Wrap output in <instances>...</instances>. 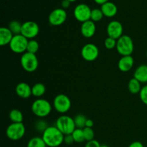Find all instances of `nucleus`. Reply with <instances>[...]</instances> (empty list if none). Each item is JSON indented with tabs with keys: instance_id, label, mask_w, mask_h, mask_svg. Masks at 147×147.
I'll return each instance as SVG.
<instances>
[{
	"instance_id": "423d86ee",
	"label": "nucleus",
	"mask_w": 147,
	"mask_h": 147,
	"mask_svg": "<svg viewBox=\"0 0 147 147\" xmlns=\"http://www.w3.org/2000/svg\"><path fill=\"white\" fill-rule=\"evenodd\" d=\"M26 129L23 123H11L6 129L7 138L11 141H18L24 137Z\"/></svg>"
},
{
	"instance_id": "58836bf2",
	"label": "nucleus",
	"mask_w": 147,
	"mask_h": 147,
	"mask_svg": "<svg viewBox=\"0 0 147 147\" xmlns=\"http://www.w3.org/2000/svg\"><path fill=\"white\" fill-rule=\"evenodd\" d=\"M100 147H109V146H107V145H101Z\"/></svg>"
},
{
	"instance_id": "c9c22d12",
	"label": "nucleus",
	"mask_w": 147,
	"mask_h": 147,
	"mask_svg": "<svg viewBox=\"0 0 147 147\" xmlns=\"http://www.w3.org/2000/svg\"><path fill=\"white\" fill-rule=\"evenodd\" d=\"M129 147H144V144L140 142H134L129 145Z\"/></svg>"
},
{
	"instance_id": "2f4dec72",
	"label": "nucleus",
	"mask_w": 147,
	"mask_h": 147,
	"mask_svg": "<svg viewBox=\"0 0 147 147\" xmlns=\"http://www.w3.org/2000/svg\"><path fill=\"white\" fill-rule=\"evenodd\" d=\"M139 97H140L142 103L147 106V85L142 87V90L139 93Z\"/></svg>"
},
{
	"instance_id": "20e7f679",
	"label": "nucleus",
	"mask_w": 147,
	"mask_h": 147,
	"mask_svg": "<svg viewBox=\"0 0 147 147\" xmlns=\"http://www.w3.org/2000/svg\"><path fill=\"white\" fill-rule=\"evenodd\" d=\"M55 126L64 135L71 134L76 129L74 119L67 115H62L57 119Z\"/></svg>"
},
{
	"instance_id": "aec40b11",
	"label": "nucleus",
	"mask_w": 147,
	"mask_h": 147,
	"mask_svg": "<svg viewBox=\"0 0 147 147\" xmlns=\"http://www.w3.org/2000/svg\"><path fill=\"white\" fill-rule=\"evenodd\" d=\"M142 83L136 80L134 78H132L130 79L128 83V89H129V92L132 94H137V93H140L141 90H142Z\"/></svg>"
},
{
	"instance_id": "6ab92c4d",
	"label": "nucleus",
	"mask_w": 147,
	"mask_h": 147,
	"mask_svg": "<svg viewBox=\"0 0 147 147\" xmlns=\"http://www.w3.org/2000/svg\"><path fill=\"white\" fill-rule=\"evenodd\" d=\"M134 78L141 83H147V65L143 64L136 68L134 73Z\"/></svg>"
},
{
	"instance_id": "473e14b6",
	"label": "nucleus",
	"mask_w": 147,
	"mask_h": 147,
	"mask_svg": "<svg viewBox=\"0 0 147 147\" xmlns=\"http://www.w3.org/2000/svg\"><path fill=\"white\" fill-rule=\"evenodd\" d=\"M75 142L74 139L73 137V135L67 134L64 135V143L67 145H71Z\"/></svg>"
},
{
	"instance_id": "ea45409f",
	"label": "nucleus",
	"mask_w": 147,
	"mask_h": 147,
	"mask_svg": "<svg viewBox=\"0 0 147 147\" xmlns=\"http://www.w3.org/2000/svg\"><path fill=\"white\" fill-rule=\"evenodd\" d=\"M68 1H70V2H74V1H77V0H68Z\"/></svg>"
},
{
	"instance_id": "9b49d317",
	"label": "nucleus",
	"mask_w": 147,
	"mask_h": 147,
	"mask_svg": "<svg viewBox=\"0 0 147 147\" xmlns=\"http://www.w3.org/2000/svg\"><path fill=\"white\" fill-rule=\"evenodd\" d=\"M67 17L65 9L63 8L55 9L49 14L48 22L53 26H60L64 24L67 20Z\"/></svg>"
},
{
	"instance_id": "6e6552de",
	"label": "nucleus",
	"mask_w": 147,
	"mask_h": 147,
	"mask_svg": "<svg viewBox=\"0 0 147 147\" xmlns=\"http://www.w3.org/2000/svg\"><path fill=\"white\" fill-rule=\"evenodd\" d=\"M53 105L56 111L64 114L71 108V100L66 95L58 94L55 97Z\"/></svg>"
},
{
	"instance_id": "7ed1b4c3",
	"label": "nucleus",
	"mask_w": 147,
	"mask_h": 147,
	"mask_svg": "<svg viewBox=\"0 0 147 147\" xmlns=\"http://www.w3.org/2000/svg\"><path fill=\"white\" fill-rule=\"evenodd\" d=\"M116 50L121 56L131 55L134 50V45L131 37L126 34H123L117 40Z\"/></svg>"
},
{
	"instance_id": "a878e982",
	"label": "nucleus",
	"mask_w": 147,
	"mask_h": 147,
	"mask_svg": "<svg viewBox=\"0 0 147 147\" xmlns=\"http://www.w3.org/2000/svg\"><path fill=\"white\" fill-rule=\"evenodd\" d=\"M73 137L76 143H83L86 141L83 133V129H78L76 128L74 131L72 133Z\"/></svg>"
},
{
	"instance_id": "9d476101",
	"label": "nucleus",
	"mask_w": 147,
	"mask_h": 147,
	"mask_svg": "<svg viewBox=\"0 0 147 147\" xmlns=\"http://www.w3.org/2000/svg\"><path fill=\"white\" fill-rule=\"evenodd\" d=\"M91 11L92 9L88 4L82 3L75 7L73 14L76 20L83 23L90 20Z\"/></svg>"
},
{
	"instance_id": "39448f33",
	"label": "nucleus",
	"mask_w": 147,
	"mask_h": 147,
	"mask_svg": "<svg viewBox=\"0 0 147 147\" xmlns=\"http://www.w3.org/2000/svg\"><path fill=\"white\" fill-rule=\"evenodd\" d=\"M20 64L23 70L27 73H33L37 69L39 65L38 58L36 54L30 53H23L20 58Z\"/></svg>"
},
{
	"instance_id": "7c9ffc66",
	"label": "nucleus",
	"mask_w": 147,
	"mask_h": 147,
	"mask_svg": "<svg viewBox=\"0 0 147 147\" xmlns=\"http://www.w3.org/2000/svg\"><path fill=\"white\" fill-rule=\"evenodd\" d=\"M48 124L46 121L43 120H39L38 121L36 122L35 123V129L37 131L39 132H43L47 129V128L48 127Z\"/></svg>"
},
{
	"instance_id": "c85d7f7f",
	"label": "nucleus",
	"mask_w": 147,
	"mask_h": 147,
	"mask_svg": "<svg viewBox=\"0 0 147 147\" xmlns=\"http://www.w3.org/2000/svg\"><path fill=\"white\" fill-rule=\"evenodd\" d=\"M83 133H84L85 139H86V142H89V141H91L94 139L95 133L92 128L85 127L83 129Z\"/></svg>"
},
{
	"instance_id": "cd10ccee",
	"label": "nucleus",
	"mask_w": 147,
	"mask_h": 147,
	"mask_svg": "<svg viewBox=\"0 0 147 147\" xmlns=\"http://www.w3.org/2000/svg\"><path fill=\"white\" fill-rule=\"evenodd\" d=\"M104 17L103 12L100 9H93L91 11V15H90V20L94 22H100Z\"/></svg>"
},
{
	"instance_id": "b1692460",
	"label": "nucleus",
	"mask_w": 147,
	"mask_h": 147,
	"mask_svg": "<svg viewBox=\"0 0 147 147\" xmlns=\"http://www.w3.org/2000/svg\"><path fill=\"white\" fill-rule=\"evenodd\" d=\"M27 147H47L45 143L42 138L40 136H35L30 139L27 143Z\"/></svg>"
},
{
	"instance_id": "bb28decb",
	"label": "nucleus",
	"mask_w": 147,
	"mask_h": 147,
	"mask_svg": "<svg viewBox=\"0 0 147 147\" xmlns=\"http://www.w3.org/2000/svg\"><path fill=\"white\" fill-rule=\"evenodd\" d=\"M39 48H40V45H39V42L37 40H34V39L29 40L27 47V53L36 54L39 50Z\"/></svg>"
},
{
	"instance_id": "f03ea898",
	"label": "nucleus",
	"mask_w": 147,
	"mask_h": 147,
	"mask_svg": "<svg viewBox=\"0 0 147 147\" xmlns=\"http://www.w3.org/2000/svg\"><path fill=\"white\" fill-rule=\"evenodd\" d=\"M32 112L34 116L42 119L47 117L52 111V105L44 98H37L33 101L31 106Z\"/></svg>"
},
{
	"instance_id": "a19ab883",
	"label": "nucleus",
	"mask_w": 147,
	"mask_h": 147,
	"mask_svg": "<svg viewBox=\"0 0 147 147\" xmlns=\"http://www.w3.org/2000/svg\"><path fill=\"white\" fill-rule=\"evenodd\" d=\"M146 57H147V52H146Z\"/></svg>"
},
{
	"instance_id": "dca6fc26",
	"label": "nucleus",
	"mask_w": 147,
	"mask_h": 147,
	"mask_svg": "<svg viewBox=\"0 0 147 147\" xmlns=\"http://www.w3.org/2000/svg\"><path fill=\"white\" fill-rule=\"evenodd\" d=\"M134 64V60L131 55L122 56L118 62V68L121 72H129Z\"/></svg>"
},
{
	"instance_id": "f3484780",
	"label": "nucleus",
	"mask_w": 147,
	"mask_h": 147,
	"mask_svg": "<svg viewBox=\"0 0 147 147\" xmlns=\"http://www.w3.org/2000/svg\"><path fill=\"white\" fill-rule=\"evenodd\" d=\"M100 9H101L103 15L106 17H109V18H111V17L116 16L118 12L117 6L114 3L110 1L101 5Z\"/></svg>"
},
{
	"instance_id": "4c0bfd02",
	"label": "nucleus",
	"mask_w": 147,
	"mask_h": 147,
	"mask_svg": "<svg viewBox=\"0 0 147 147\" xmlns=\"http://www.w3.org/2000/svg\"><path fill=\"white\" fill-rule=\"evenodd\" d=\"M95 2L98 4H100V5H103L105 3L109 1V0H94Z\"/></svg>"
},
{
	"instance_id": "c756f323",
	"label": "nucleus",
	"mask_w": 147,
	"mask_h": 147,
	"mask_svg": "<svg viewBox=\"0 0 147 147\" xmlns=\"http://www.w3.org/2000/svg\"><path fill=\"white\" fill-rule=\"evenodd\" d=\"M116 43H117V40L110 37H108L104 41V45L105 47L108 50H113V48H116Z\"/></svg>"
},
{
	"instance_id": "ddd939ff",
	"label": "nucleus",
	"mask_w": 147,
	"mask_h": 147,
	"mask_svg": "<svg viewBox=\"0 0 147 147\" xmlns=\"http://www.w3.org/2000/svg\"><path fill=\"white\" fill-rule=\"evenodd\" d=\"M106 32L108 37L115 39L117 40L123 35V27L121 23L117 20H113L108 24L106 27Z\"/></svg>"
},
{
	"instance_id": "4468645a",
	"label": "nucleus",
	"mask_w": 147,
	"mask_h": 147,
	"mask_svg": "<svg viewBox=\"0 0 147 147\" xmlns=\"http://www.w3.org/2000/svg\"><path fill=\"white\" fill-rule=\"evenodd\" d=\"M96 25L94 22L88 20L83 22L80 26V33L86 38H90L96 34Z\"/></svg>"
},
{
	"instance_id": "e433bc0d",
	"label": "nucleus",
	"mask_w": 147,
	"mask_h": 147,
	"mask_svg": "<svg viewBox=\"0 0 147 147\" xmlns=\"http://www.w3.org/2000/svg\"><path fill=\"white\" fill-rule=\"evenodd\" d=\"M93 124H94V123H93V120L88 119L87 121H86V127L93 128Z\"/></svg>"
},
{
	"instance_id": "f704fd0d",
	"label": "nucleus",
	"mask_w": 147,
	"mask_h": 147,
	"mask_svg": "<svg viewBox=\"0 0 147 147\" xmlns=\"http://www.w3.org/2000/svg\"><path fill=\"white\" fill-rule=\"evenodd\" d=\"M70 1H68V0H63L61 1V8L64 9H67L70 6Z\"/></svg>"
},
{
	"instance_id": "a211bd4d",
	"label": "nucleus",
	"mask_w": 147,
	"mask_h": 147,
	"mask_svg": "<svg viewBox=\"0 0 147 147\" xmlns=\"http://www.w3.org/2000/svg\"><path fill=\"white\" fill-rule=\"evenodd\" d=\"M14 34L8 27L0 28V45L1 46L9 45L12 40Z\"/></svg>"
},
{
	"instance_id": "f257e3e1",
	"label": "nucleus",
	"mask_w": 147,
	"mask_h": 147,
	"mask_svg": "<svg viewBox=\"0 0 147 147\" xmlns=\"http://www.w3.org/2000/svg\"><path fill=\"white\" fill-rule=\"evenodd\" d=\"M42 138L48 147H58L64 143V134L55 126H48Z\"/></svg>"
},
{
	"instance_id": "1a4fd4ad",
	"label": "nucleus",
	"mask_w": 147,
	"mask_h": 147,
	"mask_svg": "<svg viewBox=\"0 0 147 147\" xmlns=\"http://www.w3.org/2000/svg\"><path fill=\"white\" fill-rule=\"evenodd\" d=\"M40 32V27L38 24L34 21L24 22L22 27L21 34L30 40H33Z\"/></svg>"
},
{
	"instance_id": "f8f14e48",
	"label": "nucleus",
	"mask_w": 147,
	"mask_h": 147,
	"mask_svg": "<svg viewBox=\"0 0 147 147\" xmlns=\"http://www.w3.org/2000/svg\"><path fill=\"white\" fill-rule=\"evenodd\" d=\"M81 56L85 60L92 62L96 60L99 55V49L93 43H87L81 49Z\"/></svg>"
},
{
	"instance_id": "4be33fe9",
	"label": "nucleus",
	"mask_w": 147,
	"mask_h": 147,
	"mask_svg": "<svg viewBox=\"0 0 147 147\" xmlns=\"http://www.w3.org/2000/svg\"><path fill=\"white\" fill-rule=\"evenodd\" d=\"M9 118L11 123H22L24 116H23L22 111H20V110L12 109L11 111H10L9 113Z\"/></svg>"
},
{
	"instance_id": "412c9836",
	"label": "nucleus",
	"mask_w": 147,
	"mask_h": 147,
	"mask_svg": "<svg viewBox=\"0 0 147 147\" xmlns=\"http://www.w3.org/2000/svg\"><path fill=\"white\" fill-rule=\"evenodd\" d=\"M46 92V87L43 83H37L32 87V96L36 98H40Z\"/></svg>"
},
{
	"instance_id": "2eb2a0df",
	"label": "nucleus",
	"mask_w": 147,
	"mask_h": 147,
	"mask_svg": "<svg viewBox=\"0 0 147 147\" xmlns=\"http://www.w3.org/2000/svg\"><path fill=\"white\" fill-rule=\"evenodd\" d=\"M16 94L20 98L23 99L29 98L31 96H32V87L27 83L22 82L18 83L15 88Z\"/></svg>"
},
{
	"instance_id": "72a5a7b5",
	"label": "nucleus",
	"mask_w": 147,
	"mask_h": 147,
	"mask_svg": "<svg viewBox=\"0 0 147 147\" xmlns=\"http://www.w3.org/2000/svg\"><path fill=\"white\" fill-rule=\"evenodd\" d=\"M100 146L101 145L100 144V143L97 140L93 139V140L87 142L85 147H100Z\"/></svg>"
},
{
	"instance_id": "5701e85b",
	"label": "nucleus",
	"mask_w": 147,
	"mask_h": 147,
	"mask_svg": "<svg viewBox=\"0 0 147 147\" xmlns=\"http://www.w3.org/2000/svg\"><path fill=\"white\" fill-rule=\"evenodd\" d=\"M22 27V24H21L20 22L17 20H12L9 24L8 28L11 30L14 35H17V34H21Z\"/></svg>"
},
{
	"instance_id": "0eeeda50",
	"label": "nucleus",
	"mask_w": 147,
	"mask_h": 147,
	"mask_svg": "<svg viewBox=\"0 0 147 147\" xmlns=\"http://www.w3.org/2000/svg\"><path fill=\"white\" fill-rule=\"evenodd\" d=\"M29 40L22 34L14 35L11 42L9 45L10 50L16 54H23L27 52Z\"/></svg>"
},
{
	"instance_id": "393cba45",
	"label": "nucleus",
	"mask_w": 147,
	"mask_h": 147,
	"mask_svg": "<svg viewBox=\"0 0 147 147\" xmlns=\"http://www.w3.org/2000/svg\"><path fill=\"white\" fill-rule=\"evenodd\" d=\"M75 124L78 129H84L86 127V123L87 121V118L83 114H78L73 118Z\"/></svg>"
}]
</instances>
